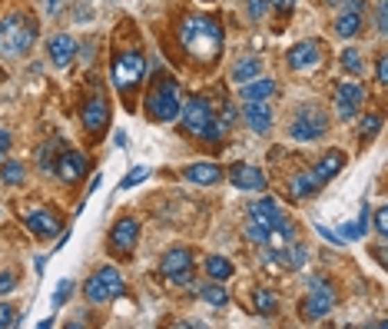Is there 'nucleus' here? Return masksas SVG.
<instances>
[{
  "label": "nucleus",
  "mask_w": 388,
  "mask_h": 329,
  "mask_svg": "<svg viewBox=\"0 0 388 329\" xmlns=\"http://www.w3.org/2000/svg\"><path fill=\"white\" fill-rule=\"evenodd\" d=\"M179 106H183V93H179L176 80L163 77L156 87L149 90V97H146L149 120H156V123H173V120L179 117Z\"/></svg>",
  "instance_id": "3"
},
{
  "label": "nucleus",
  "mask_w": 388,
  "mask_h": 329,
  "mask_svg": "<svg viewBox=\"0 0 388 329\" xmlns=\"http://www.w3.org/2000/svg\"><path fill=\"white\" fill-rule=\"evenodd\" d=\"M7 150H10V134H7V130H0V160L7 157Z\"/></svg>",
  "instance_id": "47"
},
{
  "label": "nucleus",
  "mask_w": 388,
  "mask_h": 329,
  "mask_svg": "<svg viewBox=\"0 0 388 329\" xmlns=\"http://www.w3.org/2000/svg\"><path fill=\"white\" fill-rule=\"evenodd\" d=\"M123 276H119L117 266H100L96 273H90L87 286H83V296H87L90 306H103L110 299L123 296Z\"/></svg>",
  "instance_id": "5"
},
{
  "label": "nucleus",
  "mask_w": 388,
  "mask_h": 329,
  "mask_svg": "<svg viewBox=\"0 0 388 329\" xmlns=\"http://www.w3.org/2000/svg\"><path fill=\"white\" fill-rule=\"evenodd\" d=\"M362 20H365L362 14H342V10H339V17H335V33H339L342 40H352L358 30H362Z\"/></svg>",
  "instance_id": "25"
},
{
  "label": "nucleus",
  "mask_w": 388,
  "mask_h": 329,
  "mask_svg": "<svg viewBox=\"0 0 388 329\" xmlns=\"http://www.w3.org/2000/svg\"><path fill=\"white\" fill-rule=\"evenodd\" d=\"M47 50H50V63H53V67H67V63L76 57V40L70 33H53V37L47 40Z\"/></svg>",
  "instance_id": "18"
},
{
  "label": "nucleus",
  "mask_w": 388,
  "mask_h": 329,
  "mask_svg": "<svg viewBox=\"0 0 388 329\" xmlns=\"http://www.w3.org/2000/svg\"><path fill=\"white\" fill-rule=\"evenodd\" d=\"M70 293H74V283H70V280H60L57 289H53V306H63V303L70 299Z\"/></svg>",
  "instance_id": "37"
},
{
  "label": "nucleus",
  "mask_w": 388,
  "mask_h": 329,
  "mask_svg": "<svg viewBox=\"0 0 388 329\" xmlns=\"http://www.w3.org/2000/svg\"><path fill=\"white\" fill-rule=\"evenodd\" d=\"M146 166H133V170H130V173H126V177L119 179V190H130V186H136V183H140V179H146Z\"/></svg>",
  "instance_id": "35"
},
{
  "label": "nucleus",
  "mask_w": 388,
  "mask_h": 329,
  "mask_svg": "<svg viewBox=\"0 0 388 329\" xmlns=\"http://www.w3.org/2000/svg\"><path fill=\"white\" fill-rule=\"evenodd\" d=\"M332 306H335V286L328 283L326 276H312L309 280V296L302 303V319H322V316L332 313Z\"/></svg>",
  "instance_id": "7"
},
{
  "label": "nucleus",
  "mask_w": 388,
  "mask_h": 329,
  "mask_svg": "<svg viewBox=\"0 0 388 329\" xmlns=\"http://www.w3.org/2000/svg\"><path fill=\"white\" fill-rule=\"evenodd\" d=\"M375 27H378V33H385V30H388V17H385V0H378V14H375Z\"/></svg>",
  "instance_id": "45"
},
{
  "label": "nucleus",
  "mask_w": 388,
  "mask_h": 329,
  "mask_svg": "<svg viewBox=\"0 0 388 329\" xmlns=\"http://www.w3.org/2000/svg\"><path fill=\"white\" fill-rule=\"evenodd\" d=\"M106 123H110V104H106L103 93H93L83 104V127L90 134H103Z\"/></svg>",
  "instance_id": "14"
},
{
  "label": "nucleus",
  "mask_w": 388,
  "mask_h": 329,
  "mask_svg": "<svg viewBox=\"0 0 388 329\" xmlns=\"http://www.w3.org/2000/svg\"><path fill=\"white\" fill-rule=\"evenodd\" d=\"M53 173H57L63 183H76V179L87 177V157H83L80 150H63V153L57 157Z\"/></svg>",
  "instance_id": "15"
},
{
  "label": "nucleus",
  "mask_w": 388,
  "mask_h": 329,
  "mask_svg": "<svg viewBox=\"0 0 388 329\" xmlns=\"http://www.w3.org/2000/svg\"><path fill=\"white\" fill-rule=\"evenodd\" d=\"M326 130H328V117L319 104H298L296 106V117L289 123V136H292L296 143H312L319 136H326Z\"/></svg>",
  "instance_id": "4"
},
{
  "label": "nucleus",
  "mask_w": 388,
  "mask_h": 329,
  "mask_svg": "<svg viewBox=\"0 0 388 329\" xmlns=\"http://www.w3.org/2000/svg\"><path fill=\"white\" fill-rule=\"evenodd\" d=\"M253 303H255V313L259 316H276V310H279V303H276V296H272V289H266V286H259L253 293Z\"/></svg>",
  "instance_id": "27"
},
{
  "label": "nucleus",
  "mask_w": 388,
  "mask_h": 329,
  "mask_svg": "<svg viewBox=\"0 0 388 329\" xmlns=\"http://www.w3.org/2000/svg\"><path fill=\"white\" fill-rule=\"evenodd\" d=\"M305 259H309V250H305V246H298V243H289V250H285V266L302 269L305 266Z\"/></svg>",
  "instance_id": "32"
},
{
  "label": "nucleus",
  "mask_w": 388,
  "mask_h": 329,
  "mask_svg": "<svg viewBox=\"0 0 388 329\" xmlns=\"http://www.w3.org/2000/svg\"><path fill=\"white\" fill-rule=\"evenodd\" d=\"M315 190H319V183L312 179V173H298V177H292V183H289V193L296 196V200H305V196H312Z\"/></svg>",
  "instance_id": "28"
},
{
  "label": "nucleus",
  "mask_w": 388,
  "mask_h": 329,
  "mask_svg": "<svg viewBox=\"0 0 388 329\" xmlns=\"http://www.w3.org/2000/svg\"><path fill=\"white\" fill-rule=\"evenodd\" d=\"M110 77H113V83L117 90H133L143 77H146V60L140 50H119L117 57H113V67H110Z\"/></svg>",
  "instance_id": "6"
},
{
  "label": "nucleus",
  "mask_w": 388,
  "mask_h": 329,
  "mask_svg": "<svg viewBox=\"0 0 388 329\" xmlns=\"http://www.w3.org/2000/svg\"><path fill=\"white\" fill-rule=\"evenodd\" d=\"M179 44L196 60H216L223 50V27L212 17H186L179 24Z\"/></svg>",
  "instance_id": "1"
},
{
  "label": "nucleus",
  "mask_w": 388,
  "mask_h": 329,
  "mask_svg": "<svg viewBox=\"0 0 388 329\" xmlns=\"http://www.w3.org/2000/svg\"><path fill=\"white\" fill-rule=\"evenodd\" d=\"M17 323H20V313H17L14 306H7V303H0V329L17 326Z\"/></svg>",
  "instance_id": "36"
},
{
  "label": "nucleus",
  "mask_w": 388,
  "mask_h": 329,
  "mask_svg": "<svg viewBox=\"0 0 388 329\" xmlns=\"http://www.w3.org/2000/svg\"><path fill=\"white\" fill-rule=\"evenodd\" d=\"M342 67L348 74H362L365 63H362V50H358V47H345L342 50Z\"/></svg>",
  "instance_id": "33"
},
{
  "label": "nucleus",
  "mask_w": 388,
  "mask_h": 329,
  "mask_svg": "<svg viewBox=\"0 0 388 329\" xmlns=\"http://www.w3.org/2000/svg\"><path fill=\"white\" fill-rule=\"evenodd\" d=\"M160 273H163L166 283L189 286V283H193V253H189L186 246H169V250L163 253Z\"/></svg>",
  "instance_id": "8"
},
{
  "label": "nucleus",
  "mask_w": 388,
  "mask_h": 329,
  "mask_svg": "<svg viewBox=\"0 0 388 329\" xmlns=\"http://www.w3.org/2000/svg\"><path fill=\"white\" fill-rule=\"evenodd\" d=\"M37 44V20L30 14H7L0 20V57H24Z\"/></svg>",
  "instance_id": "2"
},
{
  "label": "nucleus",
  "mask_w": 388,
  "mask_h": 329,
  "mask_svg": "<svg viewBox=\"0 0 388 329\" xmlns=\"http://www.w3.org/2000/svg\"><path fill=\"white\" fill-rule=\"evenodd\" d=\"M242 120H246V127H249L253 134H269V127H272V110H269L266 100H246Z\"/></svg>",
  "instance_id": "17"
},
{
  "label": "nucleus",
  "mask_w": 388,
  "mask_h": 329,
  "mask_svg": "<svg viewBox=\"0 0 388 329\" xmlns=\"http://www.w3.org/2000/svg\"><path fill=\"white\" fill-rule=\"evenodd\" d=\"M136 236H140V223H136L133 216H123V220H117L113 233H110V250H113L117 256L133 253Z\"/></svg>",
  "instance_id": "12"
},
{
  "label": "nucleus",
  "mask_w": 388,
  "mask_h": 329,
  "mask_svg": "<svg viewBox=\"0 0 388 329\" xmlns=\"http://www.w3.org/2000/svg\"><path fill=\"white\" fill-rule=\"evenodd\" d=\"M24 177H27V166L20 163V160H0V183L3 186H20L24 183Z\"/></svg>",
  "instance_id": "24"
},
{
  "label": "nucleus",
  "mask_w": 388,
  "mask_h": 329,
  "mask_svg": "<svg viewBox=\"0 0 388 329\" xmlns=\"http://www.w3.org/2000/svg\"><path fill=\"white\" fill-rule=\"evenodd\" d=\"M233 123H236V106L226 104V106H223V113H219V127H223V130H229Z\"/></svg>",
  "instance_id": "40"
},
{
  "label": "nucleus",
  "mask_w": 388,
  "mask_h": 329,
  "mask_svg": "<svg viewBox=\"0 0 388 329\" xmlns=\"http://www.w3.org/2000/svg\"><path fill=\"white\" fill-rule=\"evenodd\" d=\"M246 236L253 239V243H259V246H269L272 230H269L266 223H259V220H253V216H249V223H246Z\"/></svg>",
  "instance_id": "30"
},
{
  "label": "nucleus",
  "mask_w": 388,
  "mask_h": 329,
  "mask_svg": "<svg viewBox=\"0 0 388 329\" xmlns=\"http://www.w3.org/2000/svg\"><path fill=\"white\" fill-rule=\"evenodd\" d=\"M369 220H372V209L365 207V203H362V213H358V236H365V233H369Z\"/></svg>",
  "instance_id": "42"
},
{
  "label": "nucleus",
  "mask_w": 388,
  "mask_h": 329,
  "mask_svg": "<svg viewBox=\"0 0 388 329\" xmlns=\"http://www.w3.org/2000/svg\"><path fill=\"white\" fill-rule=\"evenodd\" d=\"M269 0H246V14H249V20H262V17L269 14Z\"/></svg>",
  "instance_id": "34"
},
{
  "label": "nucleus",
  "mask_w": 388,
  "mask_h": 329,
  "mask_svg": "<svg viewBox=\"0 0 388 329\" xmlns=\"http://www.w3.org/2000/svg\"><path fill=\"white\" fill-rule=\"evenodd\" d=\"M57 147H60L57 140H50L47 147L37 150V166H40L44 173H53V166H57V157H53V150H57Z\"/></svg>",
  "instance_id": "31"
},
{
  "label": "nucleus",
  "mask_w": 388,
  "mask_h": 329,
  "mask_svg": "<svg viewBox=\"0 0 388 329\" xmlns=\"http://www.w3.org/2000/svg\"><path fill=\"white\" fill-rule=\"evenodd\" d=\"M24 223H27V230L33 233V236H40V239L57 236L60 230H63V223H60V216L53 213V209H27Z\"/></svg>",
  "instance_id": "13"
},
{
  "label": "nucleus",
  "mask_w": 388,
  "mask_h": 329,
  "mask_svg": "<svg viewBox=\"0 0 388 329\" xmlns=\"http://www.w3.org/2000/svg\"><path fill=\"white\" fill-rule=\"evenodd\" d=\"M57 7H60L57 0H47V14H57Z\"/></svg>",
  "instance_id": "49"
},
{
  "label": "nucleus",
  "mask_w": 388,
  "mask_h": 329,
  "mask_svg": "<svg viewBox=\"0 0 388 329\" xmlns=\"http://www.w3.org/2000/svg\"><path fill=\"white\" fill-rule=\"evenodd\" d=\"M342 14H362L365 17V0H342Z\"/></svg>",
  "instance_id": "43"
},
{
  "label": "nucleus",
  "mask_w": 388,
  "mask_h": 329,
  "mask_svg": "<svg viewBox=\"0 0 388 329\" xmlns=\"http://www.w3.org/2000/svg\"><path fill=\"white\" fill-rule=\"evenodd\" d=\"M183 179L186 183H196V186H216L223 179V166L219 163H193L183 170Z\"/></svg>",
  "instance_id": "19"
},
{
  "label": "nucleus",
  "mask_w": 388,
  "mask_h": 329,
  "mask_svg": "<svg viewBox=\"0 0 388 329\" xmlns=\"http://www.w3.org/2000/svg\"><path fill=\"white\" fill-rule=\"evenodd\" d=\"M339 236H342L345 243H352V239H358V226L355 223H345L342 230H339Z\"/></svg>",
  "instance_id": "46"
},
{
  "label": "nucleus",
  "mask_w": 388,
  "mask_h": 329,
  "mask_svg": "<svg viewBox=\"0 0 388 329\" xmlns=\"http://www.w3.org/2000/svg\"><path fill=\"white\" fill-rule=\"evenodd\" d=\"M0 83H3V70H0Z\"/></svg>",
  "instance_id": "50"
},
{
  "label": "nucleus",
  "mask_w": 388,
  "mask_h": 329,
  "mask_svg": "<svg viewBox=\"0 0 388 329\" xmlns=\"http://www.w3.org/2000/svg\"><path fill=\"white\" fill-rule=\"evenodd\" d=\"M206 276L216 280V283H226L233 276V263L226 256H206Z\"/></svg>",
  "instance_id": "26"
},
{
  "label": "nucleus",
  "mask_w": 388,
  "mask_h": 329,
  "mask_svg": "<svg viewBox=\"0 0 388 329\" xmlns=\"http://www.w3.org/2000/svg\"><path fill=\"white\" fill-rule=\"evenodd\" d=\"M342 166H345V153H342V150H328L326 157H322V160H319L309 173H312V179L322 186V183H328V179L342 170Z\"/></svg>",
  "instance_id": "20"
},
{
  "label": "nucleus",
  "mask_w": 388,
  "mask_h": 329,
  "mask_svg": "<svg viewBox=\"0 0 388 329\" xmlns=\"http://www.w3.org/2000/svg\"><path fill=\"white\" fill-rule=\"evenodd\" d=\"M285 63L292 70H315L322 63V47H319V40H298L296 47H289Z\"/></svg>",
  "instance_id": "11"
},
{
  "label": "nucleus",
  "mask_w": 388,
  "mask_h": 329,
  "mask_svg": "<svg viewBox=\"0 0 388 329\" xmlns=\"http://www.w3.org/2000/svg\"><path fill=\"white\" fill-rule=\"evenodd\" d=\"M14 289H17L14 273H7V269H3V273H0V296H10Z\"/></svg>",
  "instance_id": "39"
},
{
  "label": "nucleus",
  "mask_w": 388,
  "mask_h": 329,
  "mask_svg": "<svg viewBox=\"0 0 388 329\" xmlns=\"http://www.w3.org/2000/svg\"><path fill=\"white\" fill-rule=\"evenodd\" d=\"M375 233H378L382 239L388 236V216H385V207L375 209Z\"/></svg>",
  "instance_id": "38"
},
{
  "label": "nucleus",
  "mask_w": 388,
  "mask_h": 329,
  "mask_svg": "<svg viewBox=\"0 0 388 329\" xmlns=\"http://www.w3.org/2000/svg\"><path fill=\"white\" fill-rule=\"evenodd\" d=\"M242 87V100H269L272 93H276V83L269 80V77H253L249 83H239Z\"/></svg>",
  "instance_id": "23"
},
{
  "label": "nucleus",
  "mask_w": 388,
  "mask_h": 329,
  "mask_svg": "<svg viewBox=\"0 0 388 329\" xmlns=\"http://www.w3.org/2000/svg\"><path fill=\"white\" fill-rule=\"evenodd\" d=\"M262 74V60L255 57V54H246V57L233 60V70H229V80L233 83H249L253 77Z\"/></svg>",
  "instance_id": "21"
},
{
  "label": "nucleus",
  "mask_w": 388,
  "mask_h": 329,
  "mask_svg": "<svg viewBox=\"0 0 388 329\" xmlns=\"http://www.w3.org/2000/svg\"><path fill=\"white\" fill-rule=\"evenodd\" d=\"M179 117H183V127H186L189 134L203 136V130H206L209 120H212V106H209L206 97H189L186 104L179 106Z\"/></svg>",
  "instance_id": "9"
},
{
  "label": "nucleus",
  "mask_w": 388,
  "mask_h": 329,
  "mask_svg": "<svg viewBox=\"0 0 388 329\" xmlns=\"http://www.w3.org/2000/svg\"><path fill=\"white\" fill-rule=\"evenodd\" d=\"M378 127H382V117H365L362 123H358V130H362V136H365V134H375Z\"/></svg>",
  "instance_id": "44"
},
{
  "label": "nucleus",
  "mask_w": 388,
  "mask_h": 329,
  "mask_svg": "<svg viewBox=\"0 0 388 329\" xmlns=\"http://www.w3.org/2000/svg\"><path fill=\"white\" fill-rule=\"evenodd\" d=\"M332 104H335V117L339 120H352L358 113V106L365 104V90L358 83H339L332 93Z\"/></svg>",
  "instance_id": "10"
},
{
  "label": "nucleus",
  "mask_w": 388,
  "mask_h": 329,
  "mask_svg": "<svg viewBox=\"0 0 388 329\" xmlns=\"http://www.w3.org/2000/svg\"><path fill=\"white\" fill-rule=\"evenodd\" d=\"M279 213H282V209H279V203H276L272 196H259L255 203H249V216L259 220V223H266V226L276 223V216H279Z\"/></svg>",
  "instance_id": "22"
},
{
  "label": "nucleus",
  "mask_w": 388,
  "mask_h": 329,
  "mask_svg": "<svg viewBox=\"0 0 388 329\" xmlns=\"http://www.w3.org/2000/svg\"><path fill=\"white\" fill-rule=\"evenodd\" d=\"M269 3H276L279 10H292V3H296V0H269Z\"/></svg>",
  "instance_id": "48"
},
{
  "label": "nucleus",
  "mask_w": 388,
  "mask_h": 329,
  "mask_svg": "<svg viewBox=\"0 0 388 329\" xmlns=\"http://www.w3.org/2000/svg\"><path fill=\"white\" fill-rule=\"evenodd\" d=\"M229 179L239 190H249V193H262L266 190V173L253 163H233L229 166Z\"/></svg>",
  "instance_id": "16"
},
{
  "label": "nucleus",
  "mask_w": 388,
  "mask_h": 329,
  "mask_svg": "<svg viewBox=\"0 0 388 329\" xmlns=\"http://www.w3.org/2000/svg\"><path fill=\"white\" fill-rule=\"evenodd\" d=\"M375 80H378V83H388V57L385 54L375 60Z\"/></svg>",
  "instance_id": "41"
},
{
  "label": "nucleus",
  "mask_w": 388,
  "mask_h": 329,
  "mask_svg": "<svg viewBox=\"0 0 388 329\" xmlns=\"http://www.w3.org/2000/svg\"><path fill=\"white\" fill-rule=\"evenodd\" d=\"M196 289H199V296L206 299L209 306H216V310H219V306H226V303H229V289H223V283L196 286Z\"/></svg>",
  "instance_id": "29"
}]
</instances>
